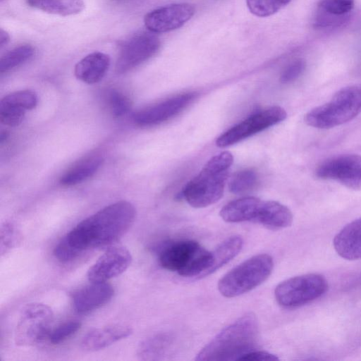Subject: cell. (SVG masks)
I'll use <instances>...</instances> for the list:
<instances>
[{
  "instance_id": "cell-1",
  "label": "cell",
  "mask_w": 361,
  "mask_h": 361,
  "mask_svg": "<svg viewBox=\"0 0 361 361\" xmlns=\"http://www.w3.org/2000/svg\"><path fill=\"white\" fill-rule=\"evenodd\" d=\"M135 216V208L130 202L121 200L106 206L67 233L55 246L54 255L66 262L85 250L110 245L125 235Z\"/></svg>"
},
{
  "instance_id": "cell-2",
  "label": "cell",
  "mask_w": 361,
  "mask_h": 361,
  "mask_svg": "<svg viewBox=\"0 0 361 361\" xmlns=\"http://www.w3.org/2000/svg\"><path fill=\"white\" fill-rule=\"evenodd\" d=\"M255 315L247 313L221 330L197 354V361L240 360L254 350L258 338Z\"/></svg>"
},
{
  "instance_id": "cell-3",
  "label": "cell",
  "mask_w": 361,
  "mask_h": 361,
  "mask_svg": "<svg viewBox=\"0 0 361 361\" xmlns=\"http://www.w3.org/2000/svg\"><path fill=\"white\" fill-rule=\"evenodd\" d=\"M233 161V154L228 151L212 157L185 186L183 197L195 208L206 207L219 201L223 196Z\"/></svg>"
},
{
  "instance_id": "cell-4",
  "label": "cell",
  "mask_w": 361,
  "mask_h": 361,
  "mask_svg": "<svg viewBox=\"0 0 361 361\" xmlns=\"http://www.w3.org/2000/svg\"><path fill=\"white\" fill-rule=\"evenodd\" d=\"M361 113V85H354L337 91L330 101L317 106L305 117L310 126L329 129L345 123Z\"/></svg>"
},
{
  "instance_id": "cell-5",
  "label": "cell",
  "mask_w": 361,
  "mask_h": 361,
  "mask_svg": "<svg viewBox=\"0 0 361 361\" xmlns=\"http://www.w3.org/2000/svg\"><path fill=\"white\" fill-rule=\"evenodd\" d=\"M211 260V252L197 242L184 240L172 243L160 252L159 262L165 269L176 271L184 277L205 276Z\"/></svg>"
},
{
  "instance_id": "cell-6",
  "label": "cell",
  "mask_w": 361,
  "mask_h": 361,
  "mask_svg": "<svg viewBox=\"0 0 361 361\" xmlns=\"http://www.w3.org/2000/svg\"><path fill=\"white\" fill-rule=\"evenodd\" d=\"M273 267V259L269 255L252 256L221 277L218 283L219 291L226 298L243 295L266 281Z\"/></svg>"
},
{
  "instance_id": "cell-7",
  "label": "cell",
  "mask_w": 361,
  "mask_h": 361,
  "mask_svg": "<svg viewBox=\"0 0 361 361\" xmlns=\"http://www.w3.org/2000/svg\"><path fill=\"white\" fill-rule=\"evenodd\" d=\"M326 279L317 274H307L286 279L275 288L277 302L286 308H295L307 304L327 290Z\"/></svg>"
},
{
  "instance_id": "cell-8",
  "label": "cell",
  "mask_w": 361,
  "mask_h": 361,
  "mask_svg": "<svg viewBox=\"0 0 361 361\" xmlns=\"http://www.w3.org/2000/svg\"><path fill=\"white\" fill-rule=\"evenodd\" d=\"M53 312L45 304L31 302L22 310L17 323L14 340L18 346L37 344L49 337L51 331Z\"/></svg>"
},
{
  "instance_id": "cell-9",
  "label": "cell",
  "mask_w": 361,
  "mask_h": 361,
  "mask_svg": "<svg viewBox=\"0 0 361 361\" xmlns=\"http://www.w3.org/2000/svg\"><path fill=\"white\" fill-rule=\"evenodd\" d=\"M287 113L279 106L260 111L221 135L216 141L219 147H226L247 138L286 119Z\"/></svg>"
},
{
  "instance_id": "cell-10",
  "label": "cell",
  "mask_w": 361,
  "mask_h": 361,
  "mask_svg": "<svg viewBox=\"0 0 361 361\" xmlns=\"http://www.w3.org/2000/svg\"><path fill=\"white\" fill-rule=\"evenodd\" d=\"M315 175L354 190H361V155L345 154L327 159L317 166Z\"/></svg>"
},
{
  "instance_id": "cell-11",
  "label": "cell",
  "mask_w": 361,
  "mask_h": 361,
  "mask_svg": "<svg viewBox=\"0 0 361 361\" xmlns=\"http://www.w3.org/2000/svg\"><path fill=\"white\" fill-rule=\"evenodd\" d=\"M160 47L159 37L152 32H140L121 47L116 63L118 73H126L152 57Z\"/></svg>"
},
{
  "instance_id": "cell-12",
  "label": "cell",
  "mask_w": 361,
  "mask_h": 361,
  "mask_svg": "<svg viewBox=\"0 0 361 361\" xmlns=\"http://www.w3.org/2000/svg\"><path fill=\"white\" fill-rule=\"evenodd\" d=\"M194 13L195 8L190 4H173L149 12L145 16L144 23L150 32H166L182 27Z\"/></svg>"
},
{
  "instance_id": "cell-13",
  "label": "cell",
  "mask_w": 361,
  "mask_h": 361,
  "mask_svg": "<svg viewBox=\"0 0 361 361\" xmlns=\"http://www.w3.org/2000/svg\"><path fill=\"white\" fill-rule=\"evenodd\" d=\"M132 259L131 254L126 247H111L90 267L87 277L90 282H106L123 274Z\"/></svg>"
},
{
  "instance_id": "cell-14",
  "label": "cell",
  "mask_w": 361,
  "mask_h": 361,
  "mask_svg": "<svg viewBox=\"0 0 361 361\" xmlns=\"http://www.w3.org/2000/svg\"><path fill=\"white\" fill-rule=\"evenodd\" d=\"M194 94L175 96L143 109L133 115V121L140 126H150L163 123L182 111L194 99Z\"/></svg>"
},
{
  "instance_id": "cell-15",
  "label": "cell",
  "mask_w": 361,
  "mask_h": 361,
  "mask_svg": "<svg viewBox=\"0 0 361 361\" xmlns=\"http://www.w3.org/2000/svg\"><path fill=\"white\" fill-rule=\"evenodd\" d=\"M37 103L36 94L29 90L11 92L0 101V121L8 126H17L26 111L34 109Z\"/></svg>"
},
{
  "instance_id": "cell-16",
  "label": "cell",
  "mask_w": 361,
  "mask_h": 361,
  "mask_svg": "<svg viewBox=\"0 0 361 361\" xmlns=\"http://www.w3.org/2000/svg\"><path fill=\"white\" fill-rule=\"evenodd\" d=\"M114 294L113 286L107 282H91L73 295L75 310L78 314H87L108 303Z\"/></svg>"
},
{
  "instance_id": "cell-17",
  "label": "cell",
  "mask_w": 361,
  "mask_h": 361,
  "mask_svg": "<svg viewBox=\"0 0 361 361\" xmlns=\"http://www.w3.org/2000/svg\"><path fill=\"white\" fill-rule=\"evenodd\" d=\"M133 333L130 326L125 324H111L90 330L82 338L81 346L84 350L97 351L102 350L124 339Z\"/></svg>"
},
{
  "instance_id": "cell-18",
  "label": "cell",
  "mask_w": 361,
  "mask_h": 361,
  "mask_svg": "<svg viewBox=\"0 0 361 361\" xmlns=\"http://www.w3.org/2000/svg\"><path fill=\"white\" fill-rule=\"evenodd\" d=\"M334 247L341 257L361 259V217L345 225L334 237Z\"/></svg>"
},
{
  "instance_id": "cell-19",
  "label": "cell",
  "mask_w": 361,
  "mask_h": 361,
  "mask_svg": "<svg viewBox=\"0 0 361 361\" xmlns=\"http://www.w3.org/2000/svg\"><path fill=\"white\" fill-rule=\"evenodd\" d=\"M109 66V56L104 53L95 51L85 56L76 63L74 73L82 82L94 84L104 78Z\"/></svg>"
},
{
  "instance_id": "cell-20",
  "label": "cell",
  "mask_w": 361,
  "mask_h": 361,
  "mask_svg": "<svg viewBox=\"0 0 361 361\" xmlns=\"http://www.w3.org/2000/svg\"><path fill=\"white\" fill-rule=\"evenodd\" d=\"M262 200L255 197H245L230 202L220 211L222 219L228 223L256 222Z\"/></svg>"
},
{
  "instance_id": "cell-21",
  "label": "cell",
  "mask_w": 361,
  "mask_h": 361,
  "mask_svg": "<svg viewBox=\"0 0 361 361\" xmlns=\"http://www.w3.org/2000/svg\"><path fill=\"white\" fill-rule=\"evenodd\" d=\"M256 222L272 230L288 227L293 214L285 205L273 200H262Z\"/></svg>"
},
{
  "instance_id": "cell-22",
  "label": "cell",
  "mask_w": 361,
  "mask_h": 361,
  "mask_svg": "<svg viewBox=\"0 0 361 361\" xmlns=\"http://www.w3.org/2000/svg\"><path fill=\"white\" fill-rule=\"evenodd\" d=\"M103 158L99 155L87 157L68 169L60 178V183L72 186L92 177L101 167Z\"/></svg>"
},
{
  "instance_id": "cell-23",
  "label": "cell",
  "mask_w": 361,
  "mask_h": 361,
  "mask_svg": "<svg viewBox=\"0 0 361 361\" xmlns=\"http://www.w3.org/2000/svg\"><path fill=\"white\" fill-rule=\"evenodd\" d=\"M243 245L240 235L231 236L222 242L214 251L211 252V260L205 276L209 275L234 258Z\"/></svg>"
},
{
  "instance_id": "cell-24",
  "label": "cell",
  "mask_w": 361,
  "mask_h": 361,
  "mask_svg": "<svg viewBox=\"0 0 361 361\" xmlns=\"http://www.w3.org/2000/svg\"><path fill=\"white\" fill-rule=\"evenodd\" d=\"M26 2L30 7L61 16L77 15L85 8L82 0H26Z\"/></svg>"
},
{
  "instance_id": "cell-25",
  "label": "cell",
  "mask_w": 361,
  "mask_h": 361,
  "mask_svg": "<svg viewBox=\"0 0 361 361\" xmlns=\"http://www.w3.org/2000/svg\"><path fill=\"white\" fill-rule=\"evenodd\" d=\"M169 345V337L157 334L142 341L138 345L137 355L142 360H159L165 353Z\"/></svg>"
},
{
  "instance_id": "cell-26",
  "label": "cell",
  "mask_w": 361,
  "mask_h": 361,
  "mask_svg": "<svg viewBox=\"0 0 361 361\" xmlns=\"http://www.w3.org/2000/svg\"><path fill=\"white\" fill-rule=\"evenodd\" d=\"M35 54V48L30 44H21L9 50L0 59V72H7L25 63Z\"/></svg>"
},
{
  "instance_id": "cell-27",
  "label": "cell",
  "mask_w": 361,
  "mask_h": 361,
  "mask_svg": "<svg viewBox=\"0 0 361 361\" xmlns=\"http://www.w3.org/2000/svg\"><path fill=\"white\" fill-rule=\"evenodd\" d=\"M257 182L256 173L244 169L234 174L229 183V190L234 194H243L251 190Z\"/></svg>"
},
{
  "instance_id": "cell-28",
  "label": "cell",
  "mask_w": 361,
  "mask_h": 361,
  "mask_svg": "<svg viewBox=\"0 0 361 361\" xmlns=\"http://www.w3.org/2000/svg\"><path fill=\"white\" fill-rule=\"evenodd\" d=\"M291 0H246L252 13L259 17L271 16L286 6Z\"/></svg>"
},
{
  "instance_id": "cell-29",
  "label": "cell",
  "mask_w": 361,
  "mask_h": 361,
  "mask_svg": "<svg viewBox=\"0 0 361 361\" xmlns=\"http://www.w3.org/2000/svg\"><path fill=\"white\" fill-rule=\"evenodd\" d=\"M106 101L109 111L114 117L118 118L126 114L131 107L129 98L116 90L109 92Z\"/></svg>"
},
{
  "instance_id": "cell-30",
  "label": "cell",
  "mask_w": 361,
  "mask_h": 361,
  "mask_svg": "<svg viewBox=\"0 0 361 361\" xmlns=\"http://www.w3.org/2000/svg\"><path fill=\"white\" fill-rule=\"evenodd\" d=\"M355 6V0H320L319 11L325 15L341 16L350 12Z\"/></svg>"
},
{
  "instance_id": "cell-31",
  "label": "cell",
  "mask_w": 361,
  "mask_h": 361,
  "mask_svg": "<svg viewBox=\"0 0 361 361\" xmlns=\"http://www.w3.org/2000/svg\"><path fill=\"white\" fill-rule=\"evenodd\" d=\"M19 232L13 224L6 222L0 228V253L6 254L13 249L19 242Z\"/></svg>"
},
{
  "instance_id": "cell-32",
  "label": "cell",
  "mask_w": 361,
  "mask_h": 361,
  "mask_svg": "<svg viewBox=\"0 0 361 361\" xmlns=\"http://www.w3.org/2000/svg\"><path fill=\"white\" fill-rule=\"evenodd\" d=\"M81 323L77 320H71L61 324L51 330L48 338L53 344H59L75 334L81 327Z\"/></svg>"
},
{
  "instance_id": "cell-33",
  "label": "cell",
  "mask_w": 361,
  "mask_h": 361,
  "mask_svg": "<svg viewBox=\"0 0 361 361\" xmlns=\"http://www.w3.org/2000/svg\"><path fill=\"white\" fill-rule=\"evenodd\" d=\"M305 61L298 59L288 64L281 73L280 81L282 83H290L297 80L305 71Z\"/></svg>"
},
{
  "instance_id": "cell-34",
  "label": "cell",
  "mask_w": 361,
  "mask_h": 361,
  "mask_svg": "<svg viewBox=\"0 0 361 361\" xmlns=\"http://www.w3.org/2000/svg\"><path fill=\"white\" fill-rule=\"evenodd\" d=\"M279 360V358L276 355L266 351L254 350L246 353L240 359V360L248 361H276Z\"/></svg>"
},
{
  "instance_id": "cell-35",
  "label": "cell",
  "mask_w": 361,
  "mask_h": 361,
  "mask_svg": "<svg viewBox=\"0 0 361 361\" xmlns=\"http://www.w3.org/2000/svg\"><path fill=\"white\" fill-rule=\"evenodd\" d=\"M10 41L9 34L2 28L0 30V47L3 48Z\"/></svg>"
},
{
  "instance_id": "cell-36",
  "label": "cell",
  "mask_w": 361,
  "mask_h": 361,
  "mask_svg": "<svg viewBox=\"0 0 361 361\" xmlns=\"http://www.w3.org/2000/svg\"><path fill=\"white\" fill-rule=\"evenodd\" d=\"M1 1H3V0H1Z\"/></svg>"
}]
</instances>
